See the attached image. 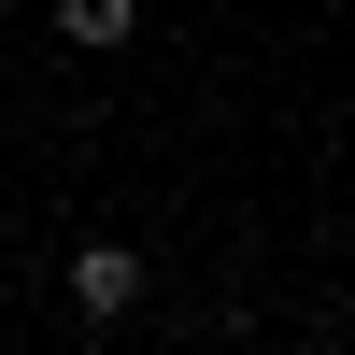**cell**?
Instances as JSON below:
<instances>
[{
	"label": "cell",
	"instance_id": "1",
	"mask_svg": "<svg viewBox=\"0 0 355 355\" xmlns=\"http://www.w3.org/2000/svg\"><path fill=\"white\" fill-rule=\"evenodd\" d=\"M128 299H142V256H128V242H85V256H71V313H85V327H114Z\"/></svg>",
	"mask_w": 355,
	"mask_h": 355
},
{
	"label": "cell",
	"instance_id": "2",
	"mask_svg": "<svg viewBox=\"0 0 355 355\" xmlns=\"http://www.w3.org/2000/svg\"><path fill=\"white\" fill-rule=\"evenodd\" d=\"M128 15H142V0H57V28H71V43H128Z\"/></svg>",
	"mask_w": 355,
	"mask_h": 355
}]
</instances>
